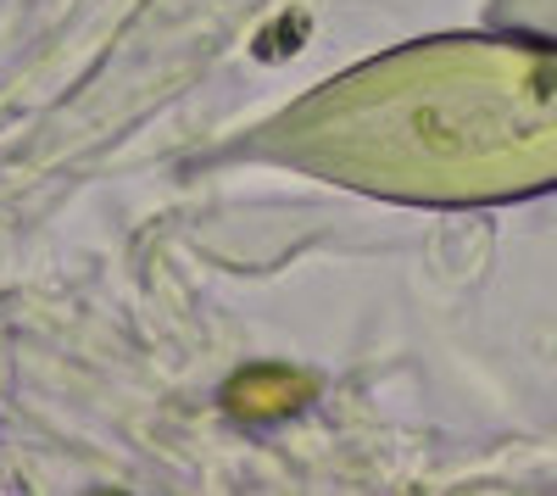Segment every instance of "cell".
<instances>
[{"label":"cell","mask_w":557,"mask_h":496,"mask_svg":"<svg viewBox=\"0 0 557 496\" xmlns=\"http://www.w3.org/2000/svg\"><path fill=\"white\" fill-rule=\"evenodd\" d=\"M312 396H318L312 374L285 369V363H257V369H240L235 380L223 385V408H228V419H240V424H278V419L301 413Z\"/></svg>","instance_id":"6da1fadb"}]
</instances>
